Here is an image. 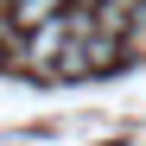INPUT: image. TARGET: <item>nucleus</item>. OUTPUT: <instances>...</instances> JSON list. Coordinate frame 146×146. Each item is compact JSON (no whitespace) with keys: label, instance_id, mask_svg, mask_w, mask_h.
Instances as JSON below:
<instances>
[{"label":"nucleus","instance_id":"obj_1","mask_svg":"<svg viewBox=\"0 0 146 146\" xmlns=\"http://www.w3.org/2000/svg\"><path fill=\"white\" fill-rule=\"evenodd\" d=\"M0 13H7L13 32H38V26H51L64 13V0H0Z\"/></svg>","mask_w":146,"mask_h":146}]
</instances>
